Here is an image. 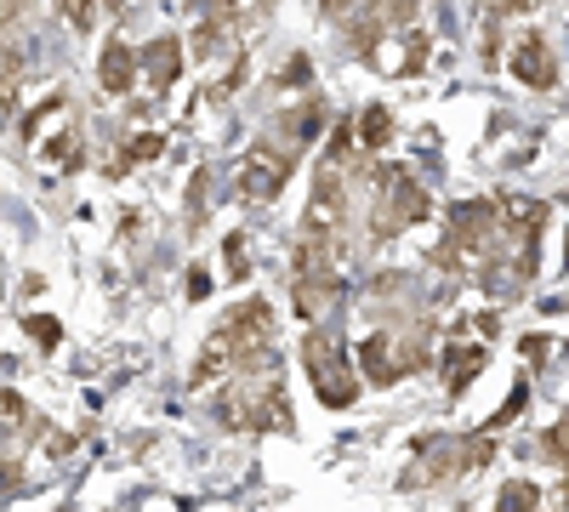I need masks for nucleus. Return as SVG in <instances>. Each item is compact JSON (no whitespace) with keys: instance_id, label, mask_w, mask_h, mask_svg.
Masks as SVG:
<instances>
[{"instance_id":"f8f14e48","label":"nucleus","mask_w":569,"mask_h":512,"mask_svg":"<svg viewBox=\"0 0 569 512\" xmlns=\"http://www.w3.org/2000/svg\"><path fill=\"white\" fill-rule=\"evenodd\" d=\"M58 7H63V18H69L74 29H91V23H98V0H58Z\"/></svg>"},{"instance_id":"aec40b11","label":"nucleus","mask_w":569,"mask_h":512,"mask_svg":"<svg viewBox=\"0 0 569 512\" xmlns=\"http://www.w3.org/2000/svg\"><path fill=\"white\" fill-rule=\"evenodd\" d=\"M18 7H23V0H0V23H12V18H18Z\"/></svg>"},{"instance_id":"6e6552de","label":"nucleus","mask_w":569,"mask_h":512,"mask_svg":"<svg viewBox=\"0 0 569 512\" xmlns=\"http://www.w3.org/2000/svg\"><path fill=\"white\" fill-rule=\"evenodd\" d=\"M365 377H370V382H393V377H399L388 337H370V342H365Z\"/></svg>"},{"instance_id":"4468645a","label":"nucleus","mask_w":569,"mask_h":512,"mask_svg":"<svg viewBox=\"0 0 569 512\" xmlns=\"http://www.w3.org/2000/svg\"><path fill=\"white\" fill-rule=\"evenodd\" d=\"M525 404H530V388H525V382H518V388L507 393V404H501V410L490 415V428H507V422H512V415H518V410H525Z\"/></svg>"},{"instance_id":"f3484780","label":"nucleus","mask_w":569,"mask_h":512,"mask_svg":"<svg viewBox=\"0 0 569 512\" xmlns=\"http://www.w3.org/2000/svg\"><path fill=\"white\" fill-rule=\"evenodd\" d=\"M0 422H7V428H23V404H18L12 393H0Z\"/></svg>"},{"instance_id":"39448f33","label":"nucleus","mask_w":569,"mask_h":512,"mask_svg":"<svg viewBox=\"0 0 569 512\" xmlns=\"http://www.w3.org/2000/svg\"><path fill=\"white\" fill-rule=\"evenodd\" d=\"M142 69H149V86H154V91L177 86V74H182V52H177V40H154L149 52H142Z\"/></svg>"},{"instance_id":"9d476101","label":"nucleus","mask_w":569,"mask_h":512,"mask_svg":"<svg viewBox=\"0 0 569 512\" xmlns=\"http://www.w3.org/2000/svg\"><path fill=\"white\" fill-rule=\"evenodd\" d=\"M496 512H536V484L530 479H512L496 501Z\"/></svg>"},{"instance_id":"2eb2a0df","label":"nucleus","mask_w":569,"mask_h":512,"mask_svg":"<svg viewBox=\"0 0 569 512\" xmlns=\"http://www.w3.org/2000/svg\"><path fill=\"white\" fill-rule=\"evenodd\" d=\"M23 69V46H12V40H0V86H12V74Z\"/></svg>"},{"instance_id":"f257e3e1","label":"nucleus","mask_w":569,"mask_h":512,"mask_svg":"<svg viewBox=\"0 0 569 512\" xmlns=\"http://www.w3.org/2000/svg\"><path fill=\"white\" fill-rule=\"evenodd\" d=\"M308 377H313V388H319V399L330 410H348L353 393H359L353 370H348V348L330 337V331H313L308 337Z\"/></svg>"},{"instance_id":"1a4fd4ad","label":"nucleus","mask_w":569,"mask_h":512,"mask_svg":"<svg viewBox=\"0 0 569 512\" xmlns=\"http://www.w3.org/2000/svg\"><path fill=\"white\" fill-rule=\"evenodd\" d=\"M359 126H365L359 137H365V143H370V149H382V143H388V137H393V120H388V109H382V103H370Z\"/></svg>"},{"instance_id":"0eeeda50","label":"nucleus","mask_w":569,"mask_h":512,"mask_svg":"<svg viewBox=\"0 0 569 512\" xmlns=\"http://www.w3.org/2000/svg\"><path fill=\"white\" fill-rule=\"evenodd\" d=\"M98 69H103V86H109L114 98H120V91H131V74H137V52H131V46H120V40H114L109 52H103V63H98Z\"/></svg>"},{"instance_id":"6ab92c4d","label":"nucleus","mask_w":569,"mask_h":512,"mask_svg":"<svg viewBox=\"0 0 569 512\" xmlns=\"http://www.w3.org/2000/svg\"><path fill=\"white\" fill-rule=\"evenodd\" d=\"M490 12H525V7H536V0H485Z\"/></svg>"},{"instance_id":"a211bd4d","label":"nucleus","mask_w":569,"mask_h":512,"mask_svg":"<svg viewBox=\"0 0 569 512\" xmlns=\"http://www.w3.org/2000/svg\"><path fill=\"white\" fill-rule=\"evenodd\" d=\"M29 331H34V342L52 348V342H58V319H29Z\"/></svg>"},{"instance_id":"9b49d317","label":"nucleus","mask_w":569,"mask_h":512,"mask_svg":"<svg viewBox=\"0 0 569 512\" xmlns=\"http://www.w3.org/2000/svg\"><path fill=\"white\" fill-rule=\"evenodd\" d=\"M160 149H166V143H160V137H154V131H142V137H131V149H126V160H120L114 171H126L131 160H154Z\"/></svg>"},{"instance_id":"dca6fc26","label":"nucleus","mask_w":569,"mask_h":512,"mask_svg":"<svg viewBox=\"0 0 569 512\" xmlns=\"http://www.w3.org/2000/svg\"><path fill=\"white\" fill-rule=\"evenodd\" d=\"M18 484H23V468H18V461H0V501H7Z\"/></svg>"},{"instance_id":"423d86ee","label":"nucleus","mask_w":569,"mask_h":512,"mask_svg":"<svg viewBox=\"0 0 569 512\" xmlns=\"http://www.w3.org/2000/svg\"><path fill=\"white\" fill-rule=\"evenodd\" d=\"M445 359H450V364H445V388H450V393H461V388L485 370V348H472V342H456Z\"/></svg>"},{"instance_id":"20e7f679","label":"nucleus","mask_w":569,"mask_h":512,"mask_svg":"<svg viewBox=\"0 0 569 512\" xmlns=\"http://www.w3.org/2000/svg\"><path fill=\"white\" fill-rule=\"evenodd\" d=\"M337 297H342V279H337V273H308V279H297V308H302V319H319Z\"/></svg>"},{"instance_id":"7ed1b4c3","label":"nucleus","mask_w":569,"mask_h":512,"mask_svg":"<svg viewBox=\"0 0 569 512\" xmlns=\"http://www.w3.org/2000/svg\"><path fill=\"white\" fill-rule=\"evenodd\" d=\"M512 69H518V80L536 86V91H547V86L558 80V63H552V52H547V40H536V34L512 52Z\"/></svg>"},{"instance_id":"ddd939ff","label":"nucleus","mask_w":569,"mask_h":512,"mask_svg":"<svg viewBox=\"0 0 569 512\" xmlns=\"http://www.w3.org/2000/svg\"><path fill=\"white\" fill-rule=\"evenodd\" d=\"M222 52V23H200L194 29V58H217Z\"/></svg>"},{"instance_id":"f03ea898","label":"nucleus","mask_w":569,"mask_h":512,"mask_svg":"<svg viewBox=\"0 0 569 512\" xmlns=\"http://www.w3.org/2000/svg\"><path fill=\"white\" fill-rule=\"evenodd\" d=\"M284 177H291V160L257 149V154L240 165V194H246V200H273V194L284 189Z\"/></svg>"}]
</instances>
